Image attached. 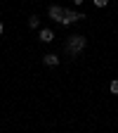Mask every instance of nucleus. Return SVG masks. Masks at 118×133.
<instances>
[{"label":"nucleus","mask_w":118,"mask_h":133,"mask_svg":"<svg viewBox=\"0 0 118 133\" xmlns=\"http://www.w3.org/2000/svg\"><path fill=\"white\" fill-rule=\"evenodd\" d=\"M85 38H83V36H71L69 38V43H66V50H69V55H78L80 52V50L83 48H85Z\"/></svg>","instance_id":"f257e3e1"},{"label":"nucleus","mask_w":118,"mask_h":133,"mask_svg":"<svg viewBox=\"0 0 118 133\" xmlns=\"http://www.w3.org/2000/svg\"><path fill=\"white\" fill-rule=\"evenodd\" d=\"M78 19H85V14H83V12H71V10H66L61 24H73V22H78Z\"/></svg>","instance_id":"f03ea898"},{"label":"nucleus","mask_w":118,"mask_h":133,"mask_svg":"<svg viewBox=\"0 0 118 133\" xmlns=\"http://www.w3.org/2000/svg\"><path fill=\"white\" fill-rule=\"evenodd\" d=\"M47 12H50V17H52L54 22H59V24H61V19H64V12H66V10H64V7H59V5H52Z\"/></svg>","instance_id":"7ed1b4c3"},{"label":"nucleus","mask_w":118,"mask_h":133,"mask_svg":"<svg viewBox=\"0 0 118 133\" xmlns=\"http://www.w3.org/2000/svg\"><path fill=\"white\" fill-rule=\"evenodd\" d=\"M40 41L43 43H52L54 41V33L50 31V29H40Z\"/></svg>","instance_id":"20e7f679"},{"label":"nucleus","mask_w":118,"mask_h":133,"mask_svg":"<svg viewBox=\"0 0 118 133\" xmlns=\"http://www.w3.org/2000/svg\"><path fill=\"white\" fill-rule=\"evenodd\" d=\"M43 62H45L47 66H57V64H59V57H57V55H45Z\"/></svg>","instance_id":"39448f33"},{"label":"nucleus","mask_w":118,"mask_h":133,"mask_svg":"<svg viewBox=\"0 0 118 133\" xmlns=\"http://www.w3.org/2000/svg\"><path fill=\"white\" fill-rule=\"evenodd\" d=\"M28 24H31V26H33V29H36V26H38V24H40V22H38V17H36V14H33V17H31V19H28Z\"/></svg>","instance_id":"423d86ee"},{"label":"nucleus","mask_w":118,"mask_h":133,"mask_svg":"<svg viewBox=\"0 0 118 133\" xmlns=\"http://www.w3.org/2000/svg\"><path fill=\"white\" fill-rule=\"evenodd\" d=\"M95 5H97V7H106L109 0H95Z\"/></svg>","instance_id":"0eeeda50"},{"label":"nucleus","mask_w":118,"mask_h":133,"mask_svg":"<svg viewBox=\"0 0 118 133\" xmlns=\"http://www.w3.org/2000/svg\"><path fill=\"white\" fill-rule=\"evenodd\" d=\"M111 93H118V81H111Z\"/></svg>","instance_id":"6e6552de"},{"label":"nucleus","mask_w":118,"mask_h":133,"mask_svg":"<svg viewBox=\"0 0 118 133\" xmlns=\"http://www.w3.org/2000/svg\"><path fill=\"white\" fill-rule=\"evenodd\" d=\"M0 36H3V22H0Z\"/></svg>","instance_id":"1a4fd4ad"},{"label":"nucleus","mask_w":118,"mask_h":133,"mask_svg":"<svg viewBox=\"0 0 118 133\" xmlns=\"http://www.w3.org/2000/svg\"><path fill=\"white\" fill-rule=\"evenodd\" d=\"M73 3H76V5H80V3H83V0H73Z\"/></svg>","instance_id":"9d476101"}]
</instances>
